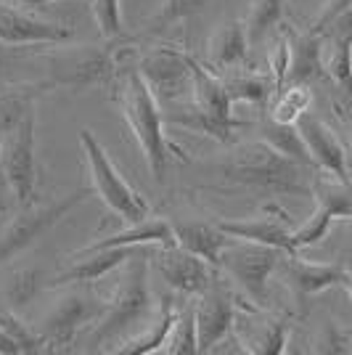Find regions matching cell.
Here are the masks:
<instances>
[{
	"mask_svg": "<svg viewBox=\"0 0 352 355\" xmlns=\"http://www.w3.org/2000/svg\"><path fill=\"white\" fill-rule=\"evenodd\" d=\"M222 85H225L234 104H238V101H244V104H265L270 98V93L276 90L270 77L238 72V69H231L228 77H222Z\"/></svg>",
	"mask_w": 352,
	"mask_h": 355,
	"instance_id": "cell-26",
	"label": "cell"
},
{
	"mask_svg": "<svg viewBox=\"0 0 352 355\" xmlns=\"http://www.w3.org/2000/svg\"><path fill=\"white\" fill-rule=\"evenodd\" d=\"M191 53L173 48V45H159L148 48L138 69L143 74L146 85L151 88L154 98L159 106L180 104L191 98L193 90V72H191Z\"/></svg>",
	"mask_w": 352,
	"mask_h": 355,
	"instance_id": "cell-10",
	"label": "cell"
},
{
	"mask_svg": "<svg viewBox=\"0 0 352 355\" xmlns=\"http://www.w3.org/2000/svg\"><path fill=\"white\" fill-rule=\"evenodd\" d=\"M175 231L173 223L164 218H143L138 223H127V228H122L112 236H103L98 241L88 244L85 250H103V247H130V250H141V247H175Z\"/></svg>",
	"mask_w": 352,
	"mask_h": 355,
	"instance_id": "cell-19",
	"label": "cell"
},
{
	"mask_svg": "<svg viewBox=\"0 0 352 355\" xmlns=\"http://www.w3.org/2000/svg\"><path fill=\"white\" fill-rule=\"evenodd\" d=\"M218 225L231 239L267 244V247H276V250L286 252V254H297V247L292 241L294 228L286 220V212H281L276 207H267L263 215L247 218V220H218Z\"/></svg>",
	"mask_w": 352,
	"mask_h": 355,
	"instance_id": "cell-15",
	"label": "cell"
},
{
	"mask_svg": "<svg viewBox=\"0 0 352 355\" xmlns=\"http://www.w3.org/2000/svg\"><path fill=\"white\" fill-rule=\"evenodd\" d=\"M193 90H191V109H175L170 112L164 122L188 128L193 133L209 135L215 141H231V133L238 128L234 117V101L222 85V77L212 74L202 61L191 59Z\"/></svg>",
	"mask_w": 352,
	"mask_h": 355,
	"instance_id": "cell-4",
	"label": "cell"
},
{
	"mask_svg": "<svg viewBox=\"0 0 352 355\" xmlns=\"http://www.w3.org/2000/svg\"><path fill=\"white\" fill-rule=\"evenodd\" d=\"M220 173L228 180H236L257 191L313 196V175H308L310 167L286 159L265 141L236 146L231 157L220 162Z\"/></svg>",
	"mask_w": 352,
	"mask_h": 355,
	"instance_id": "cell-2",
	"label": "cell"
},
{
	"mask_svg": "<svg viewBox=\"0 0 352 355\" xmlns=\"http://www.w3.org/2000/svg\"><path fill=\"white\" fill-rule=\"evenodd\" d=\"M37 114L32 112L19 128L0 138V157L8 186L19 207H30L37 199L40 167H37Z\"/></svg>",
	"mask_w": 352,
	"mask_h": 355,
	"instance_id": "cell-7",
	"label": "cell"
},
{
	"mask_svg": "<svg viewBox=\"0 0 352 355\" xmlns=\"http://www.w3.org/2000/svg\"><path fill=\"white\" fill-rule=\"evenodd\" d=\"M0 3H14V0H0Z\"/></svg>",
	"mask_w": 352,
	"mask_h": 355,
	"instance_id": "cell-44",
	"label": "cell"
},
{
	"mask_svg": "<svg viewBox=\"0 0 352 355\" xmlns=\"http://www.w3.org/2000/svg\"><path fill=\"white\" fill-rule=\"evenodd\" d=\"M40 292H43V273H40V268L24 266L8 276L3 297H6V302H8L11 311H21L30 302H35Z\"/></svg>",
	"mask_w": 352,
	"mask_h": 355,
	"instance_id": "cell-27",
	"label": "cell"
},
{
	"mask_svg": "<svg viewBox=\"0 0 352 355\" xmlns=\"http://www.w3.org/2000/svg\"><path fill=\"white\" fill-rule=\"evenodd\" d=\"M93 193H96L93 189H77V191L67 193V196H61L51 205H43V207H37V205L21 207V212L8 223V228L0 236V263L11 260L19 252L27 250L30 244H35L45 231H51L72 209H77L82 202H88Z\"/></svg>",
	"mask_w": 352,
	"mask_h": 355,
	"instance_id": "cell-8",
	"label": "cell"
},
{
	"mask_svg": "<svg viewBox=\"0 0 352 355\" xmlns=\"http://www.w3.org/2000/svg\"><path fill=\"white\" fill-rule=\"evenodd\" d=\"M286 345H289V324L270 321V324H265L263 334L252 342L249 350L260 355H281L286 353Z\"/></svg>",
	"mask_w": 352,
	"mask_h": 355,
	"instance_id": "cell-34",
	"label": "cell"
},
{
	"mask_svg": "<svg viewBox=\"0 0 352 355\" xmlns=\"http://www.w3.org/2000/svg\"><path fill=\"white\" fill-rule=\"evenodd\" d=\"M93 19H96V27L103 40L114 43L125 35L122 0H93Z\"/></svg>",
	"mask_w": 352,
	"mask_h": 355,
	"instance_id": "cell-33",
	"label": "cell"
},
{
	"mask_svg": "<svg viewBox=\"0 0 352 355\" xmlns=\"http://www.w3.org/2000/svg\"><path fill=\"white\" fill-rule=\"evenodd\" d=\"M48 77L51 88L85 90L96 85H106L117 77V59L112 48L85 45V48H61L48 56Z\"/></svg>",
	"mask_w": 352,
	"mask_h": 355,
	"instance_id": "cell-6",
	"label": "cell"
},
{
	"mask_svg": "<svg viewBox=\"0 0 352 355\" xmlns=\"http://www.w3.org/2000/svg\"><path fill=\"white\" fill-rule=\"evenodd\" d=\"M0 355H21V345L0 326Z\"/></svg>",
	"mask_w": 352,
	"mask_h": 355,
	"instance_id": "cell-40",
	"label": "cell"
},
{
	"mask_svg": "<svg viewBox=\"0 0 352 355\" xmlns=\"http://www.w3.org/2000/svg\"><path fill=\"white\" fill-rule=\"evenodd\" d=\"M106 305L98 302L93 295L82 292H67L59 302L53 305V311L45 315L43 321V340L48 345H69L77 340V334L90 324L101 321Z\"/></svg>",
	"mask_w": 352,
	"mask_h": 355,
	"instance_id": "cell-11",
	"label": "cell"
},
{
	"mask_svg": "<svg viewBox=\"0 0 352 355\" xmlns=\"http://www.w3.org/2000/svg\"><path fill=\"white\" fill-rule=\"evenodd\" d=\"M48 83H21V85H8L0 90V138L8 135L14 128H19L24 119L35 112L37 98L51 93Z\"/></svg>",
	"mask_w": 352,
	"mask_h": 355,
	"instance_id": "cell-23",
	"label": "cell"
},
{
	"mask_svg": "<svg viewBox=\"0 0 352 355\" xmlns=\"http://www.w3.org/2000/svg\"><path fill=\"white\" fill-rule=\"evenodd\" d=\"M193 313H196V340H199V353H209L220 345L236 324L234 302L222 292H215L212 286L199 295L193 302Z\"/></svg>",
	"mask_w": 352,
	"mask_h": 355,
	"instance_id": "cell-16",
	"label": "cell"
},
{
	"mask_svg": "<svg viewBox=\"0 0 352 355\" xmlns=\"http://www.w3.org/2000/svg\"><path fill=\"white\" fill-rule=\"evenodd\" d=\"M344 112H347V125H350V138H352V98H344Z\"/></svg>",
	"mask_w": 352,
	"mask_h": 355,
	"instance_id": "cell-41",
	"label": "cell"
},
{
	"mask_svg": "<svg viewBox=\"0 0 352 355\" xmlns=\"http://www.w3.org/2000/svg\"><path fill=\"white\" fill-rule=\"evenodd\" d=\"M114 98L119 104V112L130 128L135 144L141 148L143 159L157 183H164V175L175 157H183L180 148L170 144L164 133V114L159 101L154 98L151 88L146 85L143 74L138 67H127L125 72H117V90Z\"/></svg>",
	"mask_w": 352,
	"mask_h": 355,
	"instance_id": "cell-1",
	"label": "cell"
},
{
	"mask_svg": "<svg viewBox=\"0 0 352 355\" xmlns=\"http://www.w3.org/2000/svg\"><path fill=\"white\" fill-rule=\"evenodd\" d=\"M344 289H347V295H350V300H352V270L347 273V279H344V284H342Z\"/></svg>",
	"mask_w": 352,
	"mask_h": 355,
	"instance_id": "cell-42",
	"label": "cell"
},
{
	"mask_svg": "<svg viewBox=\"0 0 352 355\" xmlns=\"http://www.w3.org/2000/svg\"><path fill=\"white\" fill-rule=\"evenodd\" d=\"M249 32L244 21H225L209 37V64L215 69H238L249 56Z\"/></svg>",
	"mask_w": 352,
	"mask_h": 355,
	"instance_id": "cell-22",
	"label": "cell"
},
{
	"mask_svg": "<svg viewBox=\"0 0 352 355\" xmlns=\"http://www.w3.org/2000/svg\"><path fill=\"white\" fill-rule=\"evenodd\" d=\"M310 104H313L310 85H302V83H286V85L279 90V96H276L273 106H270V119L286 122V125H297V119L302 117L305 112H310Z\"/></svg>",
	"mask_w": 352,
	"mask_h": 355,
	"instance_id": "cell-28",
	"label": "cell"
},
{
	"mask_svg": "<svg viewBox=\"0 0 352 355\" xmlns=\"http://www.w3.org/2000/svg\"><path fill=\"white\" fill-rule=\"evenodd\" d=\"M315 350L318 353H352V337L344 334L337 324H326Z\"/></svg>",
	"mask_w": 352,
	"mask_h": 355,
	"instance_id": "cell-36",
	"label": "cell"
},
{
	"mask_svg": "<svg viewBox=\"0 0 352 355\" xmlns=\"http://www.w3.org/2000/svg\"><path fill=\"white\" fill-rule=\"evenodd\" d=\"M164 350L173 355H196L199 353V340H196V313L193 305H188L186 311L177 313L175 329L170 334V340L164 345Z\"/></svg>",
	"mask_w": 352,
	"mask_h": 355,
	"instance_id": "cell-32",
	"label": "cell"
},
{
	"mask_svg": "<svg viewBox=\"0 0 352 355\" xmlns=\"http://www.w3.org/2000/svg\"><path fill=\"white\" fill-rule=\"evenodd\" d=\"M80 148H82V157L88 162L90 183H93V191L101 199L109 212H114L117 218H122L125 223H138L148 218V202L141 193L132 189L130 183L125 180V175L117 170V164L112 162L109 151L103 148V144L93 135L90 128L80 130Z\"/></svg>",
	"mask_w": 352,
	"mask_h": 355,
	"instance_id": "cell-5",
	"label": "cell"
},
{
	"mask_svg": "<svg viewBox=\"0 0 352 355\" xmlns=\"http://www.w3.org/2000/svg\"><path fill=\"white\" fill-rule=\"evenodd\" d=\"M175 321H177L175 305H173L170 300H164V302H159L157 321L148 326V329H143V331H138V334L127 337L125 342H119L112 353H117V355L161 353V350H164V345H167V340H170V334H173V329H175Z\"/></svg>",
	"mask_w": 352,
	"mask_h": 355,
	"instance_id": "cell-24",
	"label": "cell"
},
{
	"mask_svg": "<svg viewBox=\"0 0 352 355\" xmlns=\"http://www.w3.org/2000/svg\"><path fill=\"white\" fill-rule=\"evenodd\" d=\"M281 257H286V252L276 250V247L254 244V241H244V239H231V244L220 254V266L252 297V302L265 305L267 282H270L273 270L279 268Z\"/></svg>",
	"mask_w": 352,
	"mask_h": 355,
	"instance_id": "cell-9",
	"label": "cell"
},
{
	"mask_svg": "<svg viewBox=\"0 0 352 355\" xmlns=\"http://www.w3.org/2000/svg\"><path fill=\"white\" fill-rule=\"evenodd\" d=\"M130 247H103V250H80L72 254V266L64 268L56 276V286H72V284H93L109 276L119 266H127L132 257Z\"/></svg>",
	"mask_w": 352,
	"mask_h": 355,
	"instance_id": "cell-17",
	"label": "cell"
},
{
	"mask_svg": "<svg viewBox=\"0 0 352 355\" xmlns=\"http://www.w3.org/2000/svg\"><path fill=\"white\" fill-rule=\"evenodd\" d=\"M289 64H292V40H289V35H281L270 51V80L276 85V93L286 85Z\"/></svg>",
	"mask_w": 352,
	"mask_h": 355,
	"instance_id": "cell-35",
	"label": "cell"
},
{
	"mask_svg": "<svg viewBox=\"0 0 352 355\" xmlns=\"http://www.w3.org/2000/svg\"><path fill=\"white\" fill-rule=\"evenodd\" d=\"M286 260H289L286 279H289V286L299 302L321 295L331 286L344 284L347 273H350V268L339 266V263H308L299 254H286Z\"/></svg>",
	"mask_w": 352,
	"mask_h": 355,
	"instance_id": "cell-18",
	"label": "cell"
},
{
	"mask_svg": "<svg viewBox=\"0 0 352 355\" xmlns=\"http://www.w3.org/2000/svg\"><path fill=\"white\" fill-rule=\"evenodd\" d=\"M260 141H265L267 146H273L279 154H283L286 159L299 162L310 167V170H318L313 157H310V148L305 144V138L299 133L297 125H286V122H276V119H265L260 125Z\"/></svg>",
	"mask_w": 352,
	"mask_h": 355,
	"instance_id": "cell-25",
	"label": "cell"
},
{
	"mask_svg": "<svg viewBox=\"0 0 352 355\" xmlns=\"http://www.w3.org/2000/svg\"><path fill=\"white\" fill-rule=\"evenodd\" d=\"M11 199H14V193H11V186H8L6 170H3V157H0V212H6V209H8Z\"/></svg>",
	"mask_w": 352,
	"mask_h": 355,
	"instance_id": "cell-39",
	"label": "cell"
},
{
	"mask_svg": "<svg viewBox=\"0 0 352 355\" xmlns=\"http://www.w3.org/2000/svg\"><path fill=\"white\" fill-rule=\"evenodd\" d=\"M321 35L323 37H328V40H342V43L352 45V6L344 11V14H339Z\"/></svg>",
	"mask_w": 352,
	"mask_h": 355,
	"instance_id": "cell-37",
	"label": "cell"
},
{
	"mask_svg": "<svg viewBox=\"0 0 352 355\" xmlns=\"http://www.w3.org/2000/svg\"><path fill=\"white\" fill-rule=\"evenodd\" d=\"M337 212L331 207H326V205H318L315 202V212L310 215L308 220L302 223L299 228H294L292 231V241L297 252L305 250V247H315V244H321L323 239L328 236V231H331V225L337 223Z\"/></svg>",
	"mask_w": 352,
	"mask_h": 355,
	"instance_id": "cell-30",
	"label": "cell"
},
{
	"mask_svg": "<svg viewBox=\"0 0 352 355\" xmlns=\"http://www.w3.org/2000/svg\"><path fill=\"white\" fill-rule=\"evenodd\" d=\"M161 279L180 295H202L212 284V266L183 247H159L157 254Z\"/></svg>",
	"mask_w": 352,
	"mask_h": 355,
	"instance_id": "cell-13",
	"label": "cell"
},
{
	"mask_svg": "<svg viewBox=\"0 0 352 355\" xmlns=\"http://www.w3.org/2000/svg\"><path fill=\"white\" fill-rule=\"evenodd\" d=\"M292 40V64H289V74L286 83H302L310 85L315 80L328 77L326 74V37L321 32H302V35H289Z\"/></svg>",
	"mask_w": 352,
	"mask_h": 355,
	"instance_id": "cell-20",
	"label": "cell"
},
{
	"mask_svg": "<svg viewBox=\"0 0 352 355\" xmlns=\"http://www.w3.org/2000/svg\"><path fill=\"white\" fill-rule=\"evenodd\" d=\"M177 247L199 254L209 266H220L222 250L231 244V236L222 231L218 223H193V220H177L173 223Z\"/></svg>",
	"mask_w": 352,
	"mask_h": 355,
	"instance_id": "cell-21",
	"label": "cell"
},
{
	"mask_svg": "<svg viewBox=\"0 0 352 355\" xmlns=\"http://www.w3.org/2000/svg\"><path fill=\"white\" fill-rule=\"evenodd\" d=\"M297 128H299V133L308 144L315 167L326 175H334L339 180H344V183H350L347 154H344V146L337 138V133L321 117H315L313 112H305L302 117L297 119Z\"/></svg>",
	"mask_w": 352,
	"mask_h": 355,
	"instance_id": "cell-14",
	"label": "cell"
},
{
	"mask_svg": "<svg viewBox=\"0 0 352 355\" xmlns=\"http://www.w3.org/2000/svg\"><path fill=\"white\" fill-rule=\"evenodd\" d=\"M74 37V30L56 21L21 14L8 3H0V43L3 45H64Z\"/></svg>",
	"mask_w": 352,
	"mask_h": 355,
	"instance_id": "cell-12",
	"label": "cell"
},
{
	"mask_svg": "<svg viewBox=\"0 0 352 355\" xmlns=\"http://www.w3.org/2000/svg\"><path fill=\"white\" fill-rule=\"evenodd\" d=\"M151 313H154V302H151V292H148L146 260L135 250L127 260L117 292L112 297V302L106 305L101 321L96 324L93 345H98V347L119 345L122 337L138 334V326H143V321Z\"/></svg>",
	"mask_w": 352,
	"mask_h": 355,
	"instance_id": "cell-3",
	"label": "cell"
},
{
	"mask_svg": "<svg viewBox=\"0 0 352 355\" xmlns=\"http://www.w3.org/2000/svg\"><path fill=\"white\" fill-rule=\"evenodd\" d=\"M24 3H30V6H45V3H53V0H24ZM93 3V0H88Z\"/></svg>",
	"mask_w": 352,
	"mask_h": 355,
	"instance_id": "cell-43",
	"label": "cell"
},
{
	"mask_svg": "<svg viewBox=\"0 0 352 355\" xmlns=\"http://www.w3.org/2000/svg\"><path fill=\"white\" fill-rule=\"evenodd\" d=\"M283 6H286V0H254L252 3L249 21H247L249 43H260L273 32V27H279Z\"/></svg>",
	"mask_w": 352,
	"mask_h": 355,
	"instance_id": "cell-31",
	"label": "cell"
},
{
	"mask_svg": "<svg viewBox=\"0 0 352 355\" xmlns=\"http://www.w3.org/2000/svg\"><path fill=\"white\" fill-rule=\"evenodd\" d=\"M204 6L206 0H161L157 14L148 16V21H143V35H159V32H164L167 27L177 24V21L199 14Z\"/></svg>",
	"mask_w": 352,
	"mask_h": 355,
	"instance_id": "cell-29",
	"label": "cell"
},
{
	"mask_svg": "<svg viewBox=\"0 0 352 355\" xmlns=\"http://www.w3.org/2000/svg\"><path fill=\"white\" fill-rule=\"evenodd\" d=\"M350 6H352V0H326V6L321 8V14H318V19L313 21V27H310V30L323 32L339 14H344Z\"/></svg>",
	"mask_w": 352,
	"mask_h": 355,
	"instance_id": "cell-38",
	"label": "cell"
}]
</instances>
